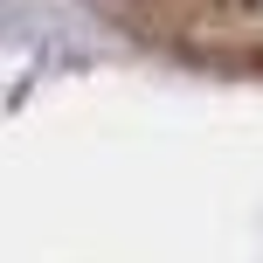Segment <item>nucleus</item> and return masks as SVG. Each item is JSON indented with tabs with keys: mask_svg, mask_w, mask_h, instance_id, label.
<instances>
[{
	"mask_svg": "<svg viewBox=\"0 0 263 263\" xmlns=\"http://www.w3.org/2000/svg\"><path fill=\"white\" fill-rule=\"evenodd\" d=\"M132 35L173 49L180 63L263 69V0H118Z\"/></svg>",
	"mask_w": 263,
	"mask_h": 263,
	"instance_id": "f257e3e1",
	"label": "nucleus"
}]
</instances>
